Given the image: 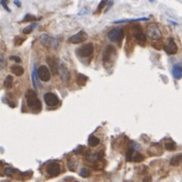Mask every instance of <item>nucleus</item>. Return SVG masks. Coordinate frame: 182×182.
<instances>
[{"mask_svg":"<svg viewBox=\"0 0 182 182\" xmlns=\"http://www.w3.org/2000/svg\"><path fill=\"white\" fill-rule=\"evenodd\" d=\"M25 97H26L27 105L29 106V108H31V110H32L33 112L38 113L42 110V103H40V101L38 99L35 91H33L32 89H28Z\"/></svg>","mask_w":182,"mask_h":182,"instance_id":"nucleus-1","label":"nucleus"},{"mask_svg":"<svg viewBox=\"0 0 182 182\" xmlns=\"http://www.w3.org/2000/svg\"><path fill=\"white\" fill-rule=\"evenodd\" d=\"M146 30H147V36L151 40H158L161 38V31L156 24H149Z\"/></svg>","mask_w":182,"mask_h":182,"instance_id":"nucleus-2","label":"nucleus"},{"mask_svg":"<svg viewBox=\"0 0 182 182\" xmlns=\"http://www.w3.org/2000/svg\"><path fill=\"white\" fill-rule=\"evenodd\" d=\"M40 42L46 48L52 49V50H55L58 47V40L53 38V36H50V35H47V34H42L40 36Z\"/></svg>","mask_w":182,"mask_h":182,"instance_id":"nucleus-3","label":"nucleus"},{"mask_svg":"<svg viewBox=\"0 0 182 182\" xmlns=\"http://www.w3.org/2000/svg\"><path fill=\"white\" fill-rule=\"evenodd\" d=\"M46 172L49 175V177H56L60 174L61 172V167L58 162L56 161H52L50 162L46 168Z\"/></svg>","mask_w":182,"mask_h":182,"instance_id":"nucleus-4","label":"nucleus"},{"mask_svg":"<svg viewBox=\"0 0 182 182\" xmlns=\"http://www.w3.org/2000/svg\"><path fill=\"white\" fill-rule=\"evenodd\" d=\"M164 50H165L166 53L169 54V55H174V54L177 53L178 47H177V45H176L173 38H169L166 40L165 45H164Z\"/></svg>","mask_w":182,"mask_h":182,"instance_id":"nucleus-5","label":"nucleus"},{"mask_svg":"<svg viewBox=\"0 0 182 182\" xmlns=\"http://www.w3.org/2000/svg\"><path fill=\"white\" fill-rule=\"evenodd\" d=\"M123 36H124V32H123L122 29H119V28L113 29V30H111L110 32L108 33V38H109V40H112V42H121Z\"/></svg>","mask_w":182,"mask_h":182,"instance_id":"nucleus-6","label":"nucleus"},{"mask_svg":"<svg viewBox=\"0 0 182 182\" xmlns=\"http://www.w3.org/2000/svg\"><path fill=\"white\" fill-rule=\"evenodd\" d=\"M132 31H134V36L140 44H144L146 42V34L143 32V29L140 25H134L132 26Z\"/></svg>","mask_w":182,"mask_h":182,"instance_id":"nucleus-7","label":"nucleus"},{"mask_svg":"<svg viewBox=\"0 0 182 182\" xmlns=\"http://www.w3.org/2000/svg\"><path fill=\"white\" fill-rule=\"evenodd\" d=\"M87 34H86L85 31L81 30L80 32L76 33L75 35H72V36H70L69 38L67 40V42H69V44H80V42H85L86 40H87Z\"/></svg>","mask_w":182,"mask_h":182,"instance_id":"nucleus-8","label":"nucleus"},{"mask_svg":"<svg viewBox=\"0 0 182 182\" xmlns=\"http://www.w3.org/2000/svg\"><path fill=\"white\" fill-rule=\"evenodd\" d=\"M115 55H116V49L114 48L113 46H108L107 48L105 49V52H103V64L107 62L108 60V63L109 61H114V58Z\"/></svg>","mask_w":182,"mask_h":182,"instance_id":"nucleus-9","label":"nucleus"},{"mask_svg":"<svg viewBox=\"0 0 182 182\" xmlns=\"http://www.w3.org/2000/svg\"><path fill=\"white\" fill-rule=\"evenodd\" d=\"M44 99H45V101H46L47 106L51 108L56 107V106L59 103V98H58L54 93H51V92L46 93V94L44 95Z\"/></svg>","mask_w":182,"mask_h":182,"instance_id":"nucleus-10","label":"nucleus"},{"mask_svg":"<svg viewBox=\"0 0 182 182\" xmlns=\"http://www.w3.org/2000/svg\"><path fill=\"white\" fill-rule=\"evenodd\" d=\"M94 47L92 44H86L79 49V54L81 57H89L93 54Z\"/></svg>","mask_w":182,"mask_h":182,"instance_id":"nucleus-11","label":"nucleus"},{"mask_svg":"<svg viewBox=\"0 0 182 182\" xmlns=\"http://www.w3.org/2000/svg\"><path fill=\"white\" fill-rule=\"evenodd\" d=\"M47 63L50 66V70L53 75H56L59 72V66H58V60L54 56H48L47 57Z\"/></svg>","mask_w":182,"mask_h":182,"instance_id":"nucleus-12","label":"nucleus"},{"mask_svg":"<svg viewBox=\"0 0 182 182\" xmlns=\"http://www.w3.org/2000/svg\"><path fill=\"white\" fill-rule=\"evenodd\" d=\"M38 77L42 81L44 82H48L49 80L51 79V74H50V70H49L48 66L46 65H42L40 66V68L38 69Z\"/></svg>","mask_w":182,"mask_h":182,"instance_id":"nucleus-13","label":"nucleus"},{"mask_svg":"<svg viewBox=\"0 0 182 182\" xmlns=\"http://www.w3.org/2000/svg\"><path fill=\"white\" fill-rule=\"evenodd\" d=\"M38 69H36V66L33 65L32 67V72H31V79H32V84H33V87L35 88V89H38V87H40V85H38Z\"/></svg>","mask_w":182,"mask_h":182,"instance_id":"nucleus-14","label":"nucleus"},{"mask_svg":"<svg viewBox=\"0 0 182 182\" xmlns=\"http://www.w3.org/2000/svg\"><path fill=\"white\" fill-rule=\"evenodd\" d=\"M59 74H60V77H61L62 81L63 82H67L68 81V78H69V75H68V70L66 68V66H64L63 64L59 66Z\"/></svg>","mask_w":182,"mask_h":182,"instance_id":"nucleus-15","label":"nucleus"},{"mask_svg":"<svg viewBox=\"0 0 182 182\" xmlns=\"http://www.w3.org/2000/svg\"><path fill=\"white\" fill-rule=\"evenodd\" d=\"M173 77L179 80L182 78V66L180 64H175L173 67Z\"/></svg>","mask_w":182,"mask_h":182,"instance_id":"nucleus-16","label":"nucleus"},{"mask_svg":"<svg viewBox=\"0 0 182 182\" xmlns=\"http://www.w3.org/2000/svg\"><path fill=\"white\" fill-rule=\"evenodd\" d=\"M11 70L13 75L18 76V77H20V76H22L23 74H24V68H23L21 65H19V64H15V65H13L11 68Z\"/></svg>","mask_w":182,"mask_h":182,"instance_id":"nucleus-17","label":"nucleus"},{"mask_svg":"<svg viewBox=\"0 0 182 182\" xmlns=\"http://www.w3.org/2000/svg\"><path fill=\"white\" fill-rule=\"evenodd\" d=\"M85 156H86V159L89 162H92V164H95V162L98 161V159H99L98 154L95 153V152H88Z\"/></svg>","mask_w":182,"mask_h":182,"instance_id":"nucleus-18","label":"nucleus"},{"mask_svg":"<svg viewBox=\"0 0 182 182\" xmlns=\"http://www.w3.org/2000/svg\"><path fill=\"white\" fill-rule=\"evenodd\" d=\"M77 167H78V160L76 159V158H70L67 162L68 170L72 172H75L76 170H77Z\"/></svg>","mask_w":182,"mask_h":182,"instance_id":"nucleus-19","label":"nucleus"},{"mask_svg":"<svg viewBox=\"0 0 182 182\" xmlns=\"http://www.w3.org/2000/svg\"><path fill=\"white\" fill-rule=\"evenodd\" d=\"M88 143H89V146H90V147H96L97 145H99L101 141H99V139L96 138V137L91 136L89 138V141H88Z\"/></svg>","mask_w":182,"mask_h":182,"instance_id":"nucleus-20","label":"nucleus"},{"mask_svg":"<svg viewBox=\"0 0 182 182\" xmlns=\"http://www.w3.org/2000/svg\"><path fill=\"white\" fill-rule=\"evenodd\" d=\"M181 161H182V154H178V155L174 156V157L172 158L170 164H171V166H178V165H180V162Z\"/></svg>","mask_w":182,"mask_h":182,"instance_id":"nucleus-21","label":"nucleus"},{"mask_svg":"<svg viewBox=\"0 0 182 182\" xmlns=\"http://www.w3.org/2000/svg\"><path fill=\"white\" fill-rule=\"evenodd\" d=\"M165 148L167 150H169V151H173V150L176 149V144L172 140H169L168 142H166Z\"/></svg>","mask_w":182,"mask_h":182,"instance_id":"nucleus-22","label":"nucleus"},{"mask_svg":"<svg viewBox=\"0 0 182 182\" xmlns=\"http://www.w3.org/2000/svg\"><path fill=\"white\" fill-rule=\"evenodd\" d=\"M13 77H11V76H7L4 80V87L6 88V89H11V86H13Z\"/></svg>","mask_w":182,"mask_h":182,"instance_id":"nucleus-23","label":"nucleus"},{"mask_svg":"<svg viewBox=\"0 0 182 182\" xmlns=\"http://www.w3.org/2000/svg\"><path fill=\"white\" fill-rule=\"evenodd\" d=\"M88 78L86 77V76L84 75H79L77 78V83L79 84L80 86H84L86 84V82H87Z\"/></svg>","mask_w":182,"mask_h":182,"instance_id":"nucleus-24","label":"nucleus"},{"mask_svg":"<svg viewBox=\"0 0 182 182\" xmlns=\"http://www.w3.org/2000/svg\"><path fill=\"white\" fill-rule=\"evenodd\" d=\"M144 155L141 153H139V152H137L135 155H132V161H136V162H140L142 161V160H144Z\"/></svg>","mask_w":182,"mask_h":182,"instance_id":"nucleus-25","label":"nucleus"},{"mask_svg":"<svg viewBox=\"0 0 182 182\" xmlns=\"http://www.w3.org/2000/svg\"><path fill=\"white\" fill-rule=\"evenodd\" d=\"M36 23H32V24H30L29 25V26H27L26 28L24 29V30H23V32L25 33V34H29V33H31V31L33 30V29L35 28V27H36Z\"/></svg>","mask_w":182,"mask_h":182,"instance_id":"nucleus-26","label":"nucleus"},{"mask_svg":"<svg viewBox=\"0 0 182 182\" xmlns=\"http://www.w3.org/2000/svg\"><path fill=\"white\" fill-rule=\"evenodd\" d=\"M89 174H90V170L87 169V168H83V169H81V171H80V176H81V177L86 178L89 176Z\"/></svg>","mask_w":182,"mask_h":182,"instance_id":"nucleus-27","label":"nucleus"},{"mask_svg":"<svg viewBox=\"0 0 182 182\" xmlns=\"http://www.w3.org/2000/svg\"><path fill=\"white\" fill-rule=\"evenodd\" d=\"M16 172H18L17 170H15V169H11V168H8V169H6L4 171V174L6 176H11L13 175V173H16Z\"/></svg>","mask_w":182,"mask_h":182,"instance_id":"nucleus-28","label":"nucleus"},{"mask_svg":"<svg viewBox=\"0 0 182 182\" xmlns=\"http://www.w3.org/2000/svg\"><path fill=\"white\" fill-rule=\"evenodd\" d=\"M107 3H108V0H103V1H101V2L99 3V5H98V6H97L96 13H99V11H101V9H103V7L105 6V5L107 4Z\"/></svg>","mask_w":182,"mask_h":182,"instance_id":"nucleus-29","label":"nucleus"},{"mask_svg":"<svg viewBox=\"0 0 182 182\" xmlns=\"http://www.w3.org/2000/svg\"><path fill=\"white\" fill-rule=\"evenodd\" d=\"M152 47H153L154 49H156V50H160V49L162 48V44L160 42H154L153 44H152Z\"/></svg>","mask_w":182,"mask_h":182,"instance_id":"nucleus-30","label":"nucleus"},{"mask_svg":"<svg viewBox=\"0 0 182 182\" xmlns=\"http://www.w3.org/2000/svg\"><path fill=\"white\" fill-rule=\"evenodd\" d=\"M23 42H25V38H17L15 40V45H16V46H20V45L23 44Z\"/></svg>","mask_w":182,"mask_h":182,"instance_id":"nucleus-31","label":"nucleus"},{"mask_svg":"<svg viewBox=\"0 0 182 182\" xmlns=\"http://www.w3.org/2000/svg\"><path fill=\"white\" fill-rule=\"evenodd\" d=\"M35 20V18L33 17V16L31 15H26V17L23 19L22 22H28V21H34Z\"/></svg>","mask_w":182,"mask_h":182,"instance_id":"nucleus-32","label":"nucleus"},{"mask_svg":"<svg viewBox=\"0 0 182 182\" xmlns=\"http://www.w3.org/2000/svg\"><path fill=\"white\" fill-rule=\"evenodd\" d=\"M6 1H7V0H1V4H2V6L5 8V11H11V9H9V8H8V6H7V5H6Z\"/></svg>","mask_w":182,"mask_h":182,"instance_id":"nucleus-33","label":"nucleus"},{"mask_svg":"<svg viewBox=\"0 0 182 182\" xmlns=\"http://www.w3.org/2000/svg\"><path fill=\"white\" fill-rule=\"evenodd\" d=\"M11 60H15V61H17V62H21V59L19 57H17V56H11Z\"/></svg>","mask_w":182,"mask_h":182,"instance_id":"nucleus-34","label":"nucleus"},{"mask_svg":"<svg viewBox=\"0 0 182 182\" xmlns=\"http://www.w3.org/2000/svg\"><path fill=\"white\" fill-rule=\"evenodd\" d=\"M15 4L18 5V6H21V2L19 1V0H15Z\"/></svg>","mask_w":182,"mask_h":182,"instance_id":"nucleus-35","label":"nucleus"},{"mask_svg":"<svg viewBox=\"0 0 182 182\" xmlns=\"http://www.w3.org/2000/svg\"><path fill=\"white\" fill-rule=\"evenodd\" d=\"M149 1H150V2H153V1H154V0H149Z\"/></svg>","mask_w":182,"mask_h":182,"instance_id":"nucleus-36","label":"nucleus"}]
</instances>
